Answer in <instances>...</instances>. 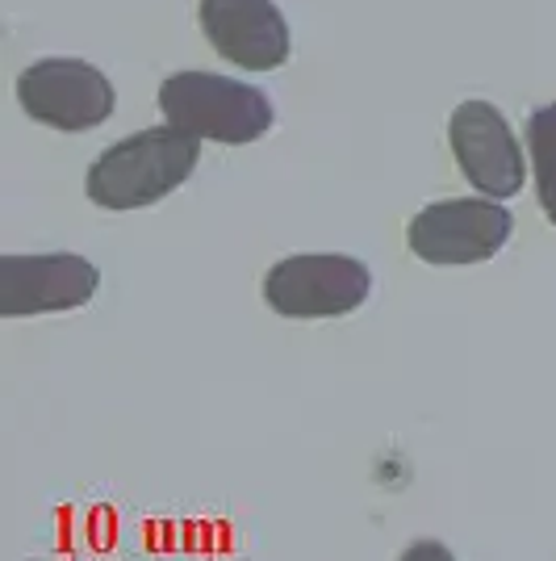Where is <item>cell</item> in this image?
I'll use <instances>...</instances> for the list:
<instances>
[{
    "label": "cell",
    "instance_id": "1",
    "mask_svg": "<svg viewBox=\"0 0 556 561\" xmlns=\"http://www.w3.org/2000/svg\"><path fill=\"white\" fill-rule=\"evenodd\" d=\"M201 160V139L176 126H147L105 147L84 172V193L101 210H142L185 185Z\"/></svg>",
    "mask_w": 556,
    "mask_h": 561
},
{
    "label": "cell",
    "instance_id": "2",
    "mask_svg": "<svg viewBox=\"0 0 556 561\" xmlns=\"http://www.w3.org/2000/svg\"><path fill=\"white\" fill-rule=\"evenodd\" d=\"M160 114L193 139L231 147L264 139L277 122L268 93L218 71H172L160 84Z\"/></svg>",
    "mask_w": 556,
    "mask_h": 561
},
{
    "label": "cell",
    "instance_id": "3",
    "mask_svg": "<svg viewBox=\"0 0 556 561\" xmlns=\"http://www.w3.org/2000/svg\"><path fill=\"white\" fill-rule=\"evenodd\" d=\"M369 298V264L356 256H339V252L285 256L264 273V302L280 319H344Z\"/></svg>",
    "mask_w": 556,
    "mask_h": 561
},
{
    "label": "cell",
    "instance_id": "4",
    "mask_svg": "<svg viewBox=\"0 0 556 561\" xmlns=\"http://www.w3.org/2000/svg\"><path fill=\"white\" fill-rule=\"evenodd\" d=\"M514 234V214L494 197H448L410 218L406 243L422 264L464 268L494 260Z\"/></svg>",
    "mask_w": 556,
    "mask_h": 561
},
{
    "label": "cell",
    "instance_id": "5",
    "mask_svg": "<svg viewBox=\"0 0 556 561\" xmlns=\"http://www.w3.org/2000/svg\"><path fill=\"white\" fill-rule=\"evenodd\" d=\"M18 101L38 126L84 135L114 117L117 93L109 76L89 59H38L18 76Z\"/></svg>",
    "mask_w": 556,
    "mask_h": 561
},
{
    "label": "cell",
    "instance_id": "6",
    "mask_svg": "<svg viewBox=\"0 0 556 561\" xmlns=\"http://www.w3.org/2000/svg\"><path fill=\"white\" fill-rule=\"evenodd\" d=\"M448 139L464 181L482 197L510 202L528 185V151L514 139L507 114L494 101H461L448 117Z\"/></svg>",
    "mask_w": 556,
    "mask_h": 561
},
{
    "label": "cell",
    "instance_id": "7",
    "mask_svg": "<svg viewBox=\"0 0 556 561\" xmlns=\"http://www.w3.org/2000/svg\"><path fill=\"white\" fill-rule=\"evenodd\" d=\"M101 289L93 260L76 252H43V256H0V319H34L63 314L89 306Z\"/></svg>",
    "mask_w": 556,
    "mask_h": 561
},
{
    "label": "cell",
    "instance_id": "8",
    "mask_svg": "<svg viewBox=\"0 0 556 561\" xmlns=\"http://www.w3.org/2000/svg\"><path fill=\"white\" fill-rule=\"evenodd\" d=\"M209 47L243 71H273L289 64V22L277 0H197Z\"/></svg>",
    "mask_w": 556,
    "mask_h": 561
},
{
    "label": "cell",
    "instance_id": "9",
    "mask_svg": "<svg viewBox=\"0 0 556 561\" xmlns=\"http://www.w3.org/2000/svg\"><path fill=\"white\" fill-rule=\"evenodd\" d=\"M528 168L535 172V197H540V210L556 227V101L532 110L528 117Z\"/></svg>",
    "mask_w": 556,
    "mask_h": 561
},
{
    "label": "cell",
    "instance_id": "10",
    "mask_svg": "<svg viewBox=\"0 0 556 561\" xmlns=\"http://www.w3.org/2000/svg\"><path fill=\"white\" fill-rule=\"evenodd\" d=\"M397 561H456V553H452V549H448L443 540L422 537V540H415V545H406Z\"/></svg>",
    "mask_w": 556,
    "mask_h": 561
}]
</instances>
